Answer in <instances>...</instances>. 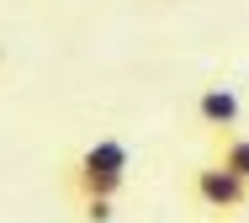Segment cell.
<instances>
[{
  "instance_id": "5",
  "label": "cell",
  "mask_w": 249,
  "mask_h": 223,
  "mask_svg": "<svg viewBox=\"0 0 249 223\" xmlns=\"http://www.w3.org/2000/svg\"><path fill=\"white\" fill-rule=\"evenodd\" d=\"M80 218L85 223H111L117 218V197H80Z\"/></svg>"
},
{
  "instance_id": "1",
  "label": "cell",
  "mask_w": 249,
  "mask_h": 223,
  "mask_svg": "<svg viewBox=\"0 0 249 223\" xmlns=\"http://www.w3.org/2000/svg\"><path fill=\"white\" fill-rule=\"evenodd\" d=\"M64 186L74 197H122L127 186V149L117 138H96L64 165Z\"/></svg>"
},
{
  "instance_id": "3",
  "label": "cell",
  "mask_w": 249,
  "mask_h": 223,
  "mask_svg": "<svg viewBox=\"0 0 249 223\" xmlns=\"http://www.w3.org/2000/svg\"><path fill=\"white\" fill-rule=\"evenodd\" d=\"M196 122L207 128V133H228V128H239V117H244V107H239V96L228 91V85H207L196 96Z\"/></svg>"
},
{
  "instance_id": "2",
  "label": "cell",
  "mask_w": 249,
  "mask_h": 223,
  "mask_svg": "<svg viewBox=\"0 0 249 223\" xmlns=\"http://www.w3.org/2000/svg\"><path fill=\"white\" fill-rule=\"evenodd\" d=\"M191 202H196L201 213H217V218L244 213L249 207V181L233 175L228 165H217V160H207V165L191 170Z\"/></svg>"
},
{
  "instance_id": "4",
  "label": "cell",
  "mask_w": 249,
  "mask_h": 223,
  "mask_svg": "<svg viewBox=\"0 0 249 223\" xmlns=\"http://www.w3.org/2000/svg\"><path fill=\"white\" fill-rule=\"evenodd\" d=\"M212 160H217V165H228L233 175H244V181H249V138H244V133H233V128H228V133H217Z\"/></svg>"
}]
</instances>
